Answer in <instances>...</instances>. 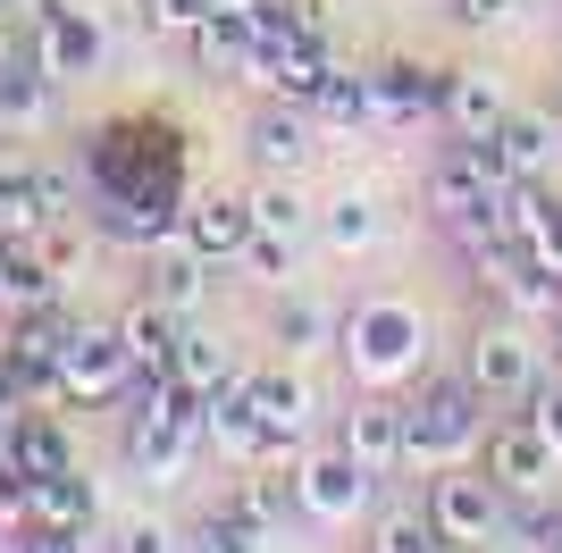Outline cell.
<instances>
[{
  "label": "cell",
  "mask_w": 562,
  "mask_h": 553,
  "mask_svg": "<svg viewBox=\"0 0 562 553\" xmlns=\"http://www.w3.org/2000/svg\"><path fill=\"white\" fill-rule=\"evenodd\" d=\"M25 520H34V478L9 461V470H0V537H18Z\"/></svg>",
  "instance_id": "33"
},
{
  "label": "cell",
  "mask_w": 562,
  "mask_h": 553,
  "mask_svg": "<svg viewBox=\"0 0 562 553\" xmlns=\"http://www.w3.org/2000/svg\"><path fill=\"white\" fill-rule=\"evenodd\" d=\"M336 345H345L352 386L395 394L403 377H420V361H428V319H420V302H403V294H370V302L345 311Z\"/></svg>",
  "instance_id": "1"
},
{
  "label": "cell",
  "mask_w": 562,
  "mask_h": 553,
  "mask_svg": "<svg viewBox=\"0 0 562 553\" xmlns=\"http://www.w3.org/2000/svg\"><path fill=\"white\" fill-rule=\"evenodd\" d=\"M59 110V84H50L34 59H0V135H34Z\"/></svg>",
  "instance_id": "15"
},
{
  "label": "cell",
  "mask_w": 562,
  "mask_h": 553,
  "mask_svg": "<svg viewBox=\"0 0 562 553\" xmlns=\"http://www.w3.org/2000/svg\"><path fill=\"white\" fill-rule=\"evenodd\" d=\"M554 177H562V117H554Z\"/></svg>",
  "instance_id": "42"
},
{
  "label": "cell",
  "mask_w": 562,
  "mask_h": 553,
  "mask_svg": "<svg viewBox=\"0 0 562 553\" xmlns=\"http://www.w3.org/2000/svg\"><path fill=\"white\" fill-rule=\"evenodd\" d=\"M554 345H562V319H554Z\"/></svg>",
  "instance_id": "45"
},
{
  "label": "cell",
  "mask_w": 562,
  "mask_h": 553,
  "mask_svg": "<svg viewBox=\"0 0 562 553\" xmlns=\"http://www.w3.org/2000/svg\"><path fill=\"white\" fill-rule=\"evenodd\" d=\"M218 9H252V0H218Z\"/></svg>",
  "instance_id": "44"
},
{
  "label": "cell",
  "mask_w": 562,
  "mask_h": 553,
  "mask_svg": "<svg viewBox=\"0 0 562 553\" xmlns=\"http://www.w3.org/2000/svg\"><path fill=\"white\" fill-rule=\"evenodd\" d=\"M504 110H513V101H504V84H495V76H479V68H446V135L453 143H487L495 126H504Z\"/></svg>",
  "instance_id": "12"
},
{
  "label": "cell",
  "mask_w": 562,
  "mask_h": 553,
  "mask_svg": "<svg viewBox=\"0 0 562 553\" xmlns=\"http://www.w3.org/2000/svg\"><path fill=\"white\" fill-rule=\"evenodd\" d=\"M235 269L260 276V285H285V276H294V235H260L252 227V244L235 252Z\"/></svg>",
  "instance_id": "32"
},
{
  "label": "cell",
  "mask_w": 562,
  "mask_h": 553,
  "mask_svg": "<svg viewBox=\"0 0 562 553\" xmlns=\"http://www.w3.org/2000/svg\"><path fill=\"white\" fill-rule=\"evenodd\" d=\"M319 235H328V252H370V244H378V202H370V193H336V202L328 210H319Z\"/></svg>",
  "instance_id": "27"
},
{
  "label": "cell",
  "mask_w": 562,
  "mask_h": 553,
  "mask_svg": "<svg viewBox=\"0 0 562 553\" xmlns=\"http://www.w3.org/2000/svg\"><path fill=\"white\" fill-rule=\"evenodd\" d=\"M211 260L193 252V244H177V235H168L160 252H151V302H160V311H177V319H186L193 302H202V285H211Z\"/></svg>",
  "instance_id": "19"
},
{
  "label": "cell",
  "mask_w": 562,
  "mask_h": 553,
  "mask_svg": "<svg viewBox=\"0 0 562 553\" xmlns=\"http://www.w3.org/2000/svg\"><path fill=\"white\" fill-rule=\"evenodd\" d=\"M462 377L487 394V403H520L546 369H538V345H529L520 319H487L479 336H470V352H462Z\"/></svg>",
  "instance_id": "6"
},
{
  "label": "cell",
  "mask_w": 562,
  "mask_h": 553,
  "mask_svg": "<svg viewBox=\"0 0 562 553\" xmlns=\"http://www.w3.org/2000/svg\"><path fill=\"white\" fill-rule=\"evenodd\" d=\"M278 545V529H260V520H244V511H211V520H202V545L193 553H269Z\"/></svg>",
  "instance_id": "31"
},
{
  "label": "cell",
  "mask_w": 562,
  "mask_h": 553,
  "mask_svg": "<svg viewBox=\"0 0 562 553\" xmlns=\"http://www.w3.org/2000/svg\"><path fill=\"white\" fill-rule=\"evenodd\" d=\"M370 553H462V545H446V529L428 520V504H395L370 529Z\"/></svg>",
  "instance_id": "26"
},
{
  "label": "cell",
  "mask_w": 562,
  "mask_h": 553,
  "mask_svg": "<svg viewBox=\"0 0 562 553\" xmlns=\"http://www.w3.org/2000/svg\"><path fill=\"white\" fill-rule=\"evenodd\" d=\"M554 553H562V545H554Z\"/></svg>",
  "instance_id": "47"
},
{
  "label": "cell",
  "mask_w": 562,
  "mask_h": 553,
  "mask_svg": "<svg viewBox=\"0 0 562 553\" xmlns=\"http://www.w3.org/2000/svg\"><path fill=\"white\" fill-rule=\"evenodd\" d=\"M177 244H193L202 260H235L244 244H252V193H186Z\"/></svg>",
  "instance_id": "9"
},
{
  "label": "cell",
  "mask_w": 562,
  "mask_h": 553,
  "mask_svg": "<svg viewBox=\"0 0 562 553\" xmlns=\"http://www.w3.org/2000/svg\"><path fill=\"white\" fill-rule=\"evenodd\" d=\"M554 444L529 428V419H504V428H487V478L504 486V495H546V478H554Z\"/></svg>",
  "instance_id": "11"
},
{
  "label": "cell",
  "mask_w": 562,
  "mask_h": 553,
  "mask_svg": "<svg viewBox=\"0 0 562 553\" xmlns=\"http://www.w3.org/2000/svg\"><path fill=\"white\" fill-rule=\"evenodd\" d=\"M285 9H294V34H303V43H328L336 34V0H285Z\"/></svg>",
  "instance_id": "38"
},
{
  "label": "cell",
  "mask_w": 562,
  "mask_h": 553,
  "mask_svg": "<svg viewBox=\"0 0 562 553\" xmlns=\"http://www.w3.org/2000/svg\"><path fill=\"white\" fill-rule=\"evenodd\" d=\"M18 470H25V478H59V470H76V444H68V428L50 419V403L18 419Z\"/></svg>",
  "instance_id": "23"
},
{
  "label": "cell",
  "mask_w": 562,
  "mask_h": 553,
  "mask_svg": "<svg viewBox=\"0 0 562 553\" xmlns=\"http://www.w3.org/2000/svg\"><path fill=\"white\" fill-rule=\"evenodd\" d=\"M269 336H278V352H285V361H303V352H319V345L336 336V319H328V302L285 294V302H278V319H269Z\"/></svg>",
  "instance_id": "25"
},
{
  "label": "cell",
  "mask_w": 562,
  "mask_h": 553,
  "mask_svg": "<svg viewBox=\"0 0 562 553\" xmlns=\"http://www.w3.org/2000/svg\"><path fill=\"white\" fill-rule=\"evenodd\" d=\"M50 84H76L110 59V25L101 9H76V0H34V50H25Z\"/></svg>",
  "instance_id": "4"
},
{
  "label": "cell",
  "mask_w": 562,
  "mask_h": 553,
  "mask_svg": "<svg viewBox=\"0 0 562 553\" xmlns=\"http://www.w3.org/2000/svg\"><path fill=\"white\" fill-rule=\"evenodd\" d=\"M168 377H177V386H193V394H218V386L235 377V361H227V345H218V336H202V327H177Z\"/></svg>",
  "instance_id": "22"
},
{
  "label": "cell",
  "mask_w": 562,
  "mask_h": 553,
  "mask_svg": "<svg viewBox=\"0 0 562 553\" xmlns=\"http://www.w3.org/2000/svg\"><path fill=\"white\" fill-rule=\"evenodd\" d=\"M487 143L504 177H554V110H504V126Z\"/></svg>",
  "instance_id": "14"
},
{
  "label": "cell",
  "mask_w": 562,
  "mask_h": 553,
  "mask_svg": "<svg viewBox=\"0 0 562 553\" xmlns=\"http://www.w3.org/2000/svg\"><path fill=\"white\" fill-rule=\"evenodd\" d=\"M177 311H160V302L143 294L126 319H117V345H126V361H135V377H168V352H177Z\"/></svg>",
  "instance_id": "17"
},
{
  "label": "cell",
  "mask_w": 562,
  "mask_h": 553,
  "mask_svg": "<svg viewBox=\"0 0 562 553\" xmlns=\"http://www.w3.org/2000/svg\"><path fill=\"white\" fill-rule=\"evenodd\" d=\"M311 135H319V117L294 110V101H278V110L252 117V135H244V143H252V160L269 168V177H294V168L311 160Z\"/></svg>",
  "instance_id": "13"
},
{
  "label": "cell",
  "mask_w": 562,
  "mask_h": 553,
  "mask_svg": "<svg viewBox=\"0 0 562 553\" xmlns=\"http://www.w3.org/2000/svg\"><path fill=\"white\" fill-rule=\"evenodd\" d=\"M34 520H43V529H93V520H101V486L85 478V470L34 478Z\"/></svg>",
  "instance_id": "18"
},
{
  "label": "cell",
  "mask_w": 562,
  "mask_h": 553,
  "mask_svg": "<svg viewBox=\"0 0 562 553\" xmlns=\"http://www.w3.org/2000/svg\"><path fill=\"white\" fill-rule=\"evenodd\" d=\"M520 537H529V553H554V545H562V511L529 504V511H520Z\"/></svg>",
  "instance_id": "39"
},
{
  "label": "cell",
  "mask_w": 562,
  "mask_h": 553,
  "mask_svg": "<svg viewBox=\"0 0 562 553\" xmlns=\"http://www.w3.org/2000/svg\"><path fill=\"white\" fill-rule=\"evenodd\" d=\"M18 9H34V0H18Z\"/></svg>",
  "instance_id": "46"
},
{
  "label": "cell",
  "mask_w": 562,
  "mask_h": 553,
  "mask_svg": "<svg viewBox=\"0 0 562 553\" xmlns=\"http://www.w3.org/2000/svg\"><path fill=\"white\" fill-rule=\"evenodd\" d=\"M18 553H93V529H43V520H25Z\"/></svg>",
  "instance_id": "36"
},
{
  "label": "cell",
  "mask_w": 562,
  "mask_h": 553,
  "mask_svg": "<svg viewBox=\"0 0 562 553\" xmlns=\"http://www.w3.org/2000/svg\"><path fill=\"white\" fill-rule=\"evenodd\" d=\"M252 50H260L252 9H211V18L193 25V59H202L211 76H244V68H252Z\"/></svg>",
  "instance_id": "16"
},
{
  "label": "cell",
  "mask_w": 562,
  "mask_h": 553,
  "mask_svg": "<svg viewBox=\"0 0 562 553\" xmlns=\"http://www.w3.org/2000/svg\"><path fill=\"white\" fill-rule=\"evenodd\" d=\"M554 117H562V76H554Z\"/></svg>",
  "instance_id": "43"
},
{
  "label": "cell",
  "mask_w": 562,
  "mask_h": 553,
  "mask_svg": "<svg viewBox=\"0 0 562 553\" xmlns=\"http://www.w3.org/2000/svg\"><path fill=\"white\" fill-rule=\"evenodd\" d=\"M117 394H135V361L117 345V319L76 327L68 352H59V403H117Z\"/></svg>",
  "instance_id": "7"
},
{
  "label": "cell",
  "mask_w": 562,
  "mask_h": 553,
  "mask_svg": "<svg viewBox=\"0 0 562 553\" xmlns=\"http://www.w3.org/2000/svg\"><path fill=\"white\" fill-rule=\"evenodd\" d=\"M252 437H260V411H252V386H244V369H235L227 386L211 394V453L244 461V453H252Z\"/></svg>",
  "instance_id": "21"
},
{
  "label": "cell",
  "mask_w": 562,
  "mask_h": 553,
  "mask_svg": "<svg viewBox=\"0 0 562 553\" xmlns=\"http://www.w3.org/2000/svg\"><path fill=\"white\" fill-rule=\"evenodd\" d=\"M227 504L244 511V520H260V529H278L285 511H303L294 504V470H244V486H235Z\"/></svg>",
  "instance_id": "28"
},
{
  "label": "cell",
  "mask_w": 562,
  "mask_h": 553,
  "mask_svg": "<svg viewBox=\"0 0 562 553\" xmlns=\"http://www.w3.org/2000/svg\"><path fill=\"white\" fill-rule=\"evenodd\" d=\"M311 117H319L328 135H352V126H370V76H345V68H336L328 84H319V101H311Z\"/></svg>",
  "instance_id": "29"
},
{
  "label": "cell",
  "mask_w": 562,
  "mask_h": 553,
  "mask_svg": "<svg viewBox=\"0 0 562 553\" xmlns=\"http://www.w3.org/2000/svg\"><path fill=\"white\" fill-rule=\"evenodd\" d=\"M244 386H252V411L260 419H278V428H311V386H303V369H294V361L244 369Z\"/></svg>",
  "instance_id": "20"
},
{
  "label": "cell",
  "mask_w": 562,
  "mask_h": 553,
  "mask_svg": "<svg viewBox=\"0 0 562 553\" xmlns=\"http://www.w3.org/2000/svg\"><path fill=\"white\" fill-rule=\"evenodd\" d=\"M18 419H25V411H0V470L18 461Z\"/></svg>",
  "instance_id": "41"
},
{
  "label": "cell",
  "mask_w": 562,
  "mask_h": 553,
  "mask_svg": "<svg viewBox=\"0 0 562 553\" xmlns=\"http://www.w3.org/2000/svg\"><path fill=\"white\" fill-rule=\"evenodd\" d=\"M520 419H529V428H538V437L562 453V386H546V377H538V386L520 394Z\"/></svg>",
  "instance_id": "34"
},
{
  "label": "cell",
  "mask_w": 562,
  "mask_h": 553,
  "mask_svg": "<svg viewBox=\"0 0 562 553\" xmlns=\"http://www.w3.org/2000/svg\"><path fill=\"white\" fill-rule=\"evenodd\" d=\"M110 553H177V537H168V520H126L110 537Z\"/></svg>",
  "instance_id": "37"
},
{
  "label": "cell",
  "mask_w": 562,
  "mask_h": 553,
  "mask_svg": "<svg viewBox=\"0 0 562 553\" xmlns=\"http://www.w3.org/2000/svg\"><path fill=\"white\" fill-rule=\"evenodd\" d=\"M370 495H378V470L352 461L345 444H319V453L294 461V504H303V520H319V529H352V520L370 511Z\"/></svg>",
  "instance_id": "3"
},
{
  "label": "cell",
  "mask_w": 562,
  "mask_h": 553,
  "mask_svg": "<svg viewBox=\"0 0 562 553\" xmlns=\"http://www.w3.org/2000/svg\"><path fill=\"white\" fill-rule=\"evenodd\" d=\"M252 227H260V235H303V227H311V202L294 193V177H269V184L252 193Z\"/></svg>",
  "instance_id": "30"
},
{
  "label": "cell",
  "mask_w": 562,
  "mask_h": 553,
  "mask_svg": "<svg viewBox=\"0 0 562 553\" xmlns=\"http://www.w3.org/2000/svg\"><path fill=\"white\" fill-rule=\"evenodd\" d=\"M34 227H50L43 168H18V160H0V235H34Z\"/></svg>",
  "instance_id": "24"
},
{
  "label": "cell",
  "mask_w": 562,
  "mask_h": 553,
  "mask_svg": "<svg viewBox=\"0 0 562 553\" xmlns=\"http://www.w3.org/2000/svg\"><path fill=\"white\" fill-rule=\"evenodd\" d=\"M336 444H345L352 461H370L378 478L403 470V403H395V394H378V386H361V394H352V411L336 419Z\"/></svg>",
  "instance_id": "10"
},
{
  "label": "cell",
  "mask_w": 562,
  "mask_h": 553,
  "mask_svg": "<svg viewBox=\"0 0 562 553\" xmlns=\"http://www.w3.org/2000/svg\"><path fill=\"white\" fill-rule=\"evenodd\" d=\"M487 444V394L470 377H437L403 403V470H453Z\"/></svg>",
  "instance_id": "2"
},
{
  "label": "cell",
  "mask_w": 562,
  "mask_h": 553,
  "mask_svg": "<svg viewBox=\"0 0 562 553\" xmlns=\"http://www.w3.org/2000/svg\"><path fill=\"white\" fill-rule=\"evenodd\" d=\"M513 0H453V25H504Z\"/></svg>",
  "instance_id": "40"
},
{
  "label": "cell",
  "mask_w": 562,
  "mask_h": 553,
  "mask_svg": "<svg viewBox=\"0 0 562 553\" xmlns=\"http://www.w3.org/2000/svg\"><path fill=\"white\" fill-rule=\"evenodd\" d=\"M420 504H428V520L446 529V545H487V537L504 529V486L487 478V461H453V470H437Z\"/></svg>",
  "instance_id": "5"
},
{
  "label": "cell",
  "mask_w": 562,
  "mask_h": 553,
  "mask_svg": "<svg viewBox=\"0 0 562 553\" xmlns=\"http://www.w3.org/2000/svg\"><path fill=\"white\" fill-rule=\"evenodd\" d=\"M218 0H151V9H143V18H151V34H186L193 43V25L211 18Z\"/></svg>",
  "instance_id": "35"
},
{
  "label": "cell",
  "mask_w": 562,
  "mask_h": 553,
  "mask_svg": "<svg viewBox=\"0 0 562 553\" xmlns=\"http://www.w3.org/2000/svg\"><path fill=\"white\" fill-rule=\"evenodd\" d=\"M437 110H446V68H420V59H386V68H370V126L412 135V126H428Z\"/></svg>",
  "instance_id": "8"
}]
</instances>
